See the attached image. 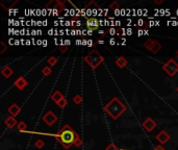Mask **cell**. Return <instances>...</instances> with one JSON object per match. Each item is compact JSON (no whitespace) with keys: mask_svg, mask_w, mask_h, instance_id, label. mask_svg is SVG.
<instances>
[{"mask_svg":"<svg viewBox=\"0 0 178 150\" xmlns=\"http://www.w3.org/2000/svg\"><path fill=\"white\" fill-rule=\"evenodd\" d=\"M126 109H127L126 105L123 104L118 97H114L111 101L107 103V104H105V106H104L105 112H106L109 117H112V119H114V120H117Z\"/></svg>","mask_w":178,"mask_h":150,"instance_id":"obj_1","label":"cell"},{"mask_svg":"<svg viewBox=\"0 0 178 150\" xmlns=\"http://www.w3.org/2000/svg\"><path fill=\"white\" fill-rule=\"evenodd\" d=\"M76 135L77 133L72 129L71 126L69 124H66V125H64V127L58 131V135L56 137H57L60 144L64 146V145H73Z\"/></svg>","mask_w":178,"mask_h":150,"instance_id":"obj_2","label":"cell"},{"mask_svg":"<svg viewBox=\"0 0 178 150\" xmlns=\"http://www.w3.org/2000/svg\"><path fill=\"white\" fill-rule=\"evenodd\" d=\"M84 60H86V63H88V65L90 66L93 70H95L104 62V58L100 54L99 51L94 49V50L90 51L88 54L84 56Z\"/></svg>","mask_w":178,"mask_h":150,"instance_id":"obj_3","label":"cell"},{"mask_svg":"<svg viewBox=\"0 0 178 150\" xmlns=\"http://www.w3.org/2000/svg\"><path fill=\"white\" fill-rule=\"evenodd\" d=\"M163 70L170 77L175 76V75L178 73V63L174 58H170V60L163 66Z\"/></svg>","mask_w":178,"mask_h":150,"instance_id":"obj_4","label":"cell"},{"mask_svg":"<svg viewBox=\"0 0 178 150\" xmlns=\"http://www.w3.org/2000/svg\"><path fill=\"white\" fill-rule=\"evenodd\" d=\"M144 47L147 50H149L151 53H153V54H156V53L161 50V44L156 41V40H152V39L147 40L144 43Z\"/></svg>","mask_w":178,"mask_h":150,"instance_id":"obj_5","label":"cell"},{"mask_svg":"<svg viewBox=\"0 0 178 150\" xmlns=\"http://www.w3.org/2000/svg\"><path fill=\"white\" fill-rule=\"evenodd\" d=\"M43 121L45 122L48 126H52L53 124L57 121V116L52 111H48L43 116Z\"/></svg>","mask_w":178,"mask_h":150,"instance_id":"obj_6","label":"cell"},{"mask_svg":"<svg viewBox=\"0 0 178 150\" xmlns=\"http://www.w3.org/2000/svg\"><path fill=\"white\" fill-rule=\"evenodd\" d=\"M86 28H88L89 30H92V31H94V30H96V29L99 28L100 21L96 18H88L86 19Z\"/></svg>","mask_w":178,"mask_h":150,"instance_id":"obj_7","label":"cell"},{"mask_svg":"<svg viewBox=\"0 0 178 150\" xmlns=\"http://www.w3.org/2000/svg\"><path fill=\"white\" fill-rule=\"evenodd\" d=\"M155 139L158 141V143L160 145L167 144V143L169 142V140H170V135H169L166 130H160L157 135H156Z\"/></svg>","mask_w":178,"mask_h":150,"instance_id":"obj_8","label":"cell"},{"mask_svg":"<svg viewBox=\"0 0 178 150\" xmlns=\"http://www.w3.org/2000/svg\"><path fill=\"white\" fill-rule=\"evenodd\" d=\"M142 125H143V127L146 129V131H148V132H151V131L156 127V125H157V124H156V122L154 121L152 118H147L146 120L143 122Z\"/></svg>","mask_w":178,"mask_h":150,"instance_id":"obj_9","label":"cell"},{"mask_svg":"<svg viewBox=\"0 0 178 150\" xmlns=\"http://www.w3.org/2000/svg\"><path fill=\"white\" fill-rule=\"evenodd\" d=\"M15 86H16V88L18 89V90H20V91H22L23 89H25L27 86V84H28V81L26 80V79L24 78L23 76H19L17 79L15 80Z\"/></svg>","mask_w":178,"mask_h":150,"instance_id":"obj_10","label":"cell"},{"mask_svg":"<svg viewBox=\"0 0 178 150\" xmlns=\"http://www.w3.org/2000/svg\"><path fill=\"white\" fill-rule=\"evenodd\" d=\"M8 112L13 117H17L18 115L20 114L21 109H20V106H19L17 103H13V104H11V106H9L8 109Z\"/></svg>","mask_w":178,"mask_h":150,"instance_id":"obj_11","label":"cell"},{"mask_svg":"<svg viewBox=\"0 0 178 150\" xmlns=\"http://www.w3.org/2000/svg\"><path fill=\"white\" fill-rule=\"evenodd\" d=\"M19 122H17L15 117L11 116V117H8V118L4 120V124L6 125V127L8 128H14L15 126L18 125Z\"/></svg>","mask_w":178,"mask_h":150,"instance_id":"obj_12","label":"cell"},{"mask_svg":"<svg viewBox=\"0 0 178 150\" xmlns=\"http://www.w3.org/2000/svg\"><path fill=\"white\" fill-rule=\"evenodd\" d=\"M116 65H117V67H119L120 69H123V68H125L126 66H127L128 64V60H126L124 56H119L118 58L116 60Z\"/></svg>","mask_w":178,"mask_h":150,"instance_id":"obj_13","label":"cell"},{"mask_svg":"<svg viewBox=\"0 0 178 150\" xmlns=\"http://www.w3.org/2000/svg\"><path fill=\"white\" fill-rule=\"evenodd\" d=\"M64 95H63L62 93L60 92V91H55L54 93L51 95V100H52L53 102L55 103V104H57L58 102L60 101L62 99H64Z\"/></svg>","mask_w":178,"mask_h":150,"instance_id":"obj_14","label":"cell"},{"mask_svg":"<svg viewBox=\"0 0 178 150\" xmlns=\"http://www.w3.org/2000/svg\"><path fill=\"white\" fill-rule=\"evenodd\" d=\"M1 74L3 75L5 78H9V77L14 74V71L9 66H5V67H3L1 69Z\"/></svg>","mask_w":178,"mask_h":150,"instance_id":"obj_15","label":"cell"},{"mask_svg":"<svg viewBox=\"0 0 178 150\" xmlns=\"http://www.w3.org/2000/svg\"><path fill=\"white\" fill-rule=\"evenodd\" d=\"M17 128H18L19 131H26V129H27V125H26V123H25V122L21 121V122H19V123H18Z\"/></svg>","mask_w":178,"mask_h":150,"instance_id":"obj_16","label":"cell"},{"mask_svg":"<svg viewBox=\"0 0 178 150\" xmlns=\"http://www.w3.org/2000/svg\"><path fill=\"white\" fill-rule=\"evenodd\" d=\"M42 73H43L44 76H50L51 74H52V70H51L50 67H44L43 69H42Z\"/></svg>","mask_w":178,"mask_h":150,"instance_id":"obj_17","label":"cell"},{"mask_svg":"<svg viewBox=\"0 0 178 150\" xmlns=\"http://www.w3.org/2000/svg\"><path fill=\"white\" fill-rule=\"evenodd\" d=\"M44 146H45V142H44L42 139H39L34 142V147H37V149H42Z\"/></svg>","mask_w":178,"mask_h":150,"instance_id":"obj_18","label":"cell"},{"mask_svg":"<svg viewBox=\"0 0 178 150\" xmlns=\"http://www.w3.org/2000/svg\"><path fill=\"white\" fill-rule=\"evenodd\" d=\"M57 60H58L55 57V56H50V57H48V60H47V63H48V64L50 65V67H52V66L56 65Z\"/></svg>","mask_w":178,"mask_h":150,"instance_id":"obj_19","label":"cell"},{"mask_svg":"<svg viewBox=\"0 0 178 150\" xmlns=\"http://www.w3.org/2000/svg\"><path fill=\"white\" fill-rule=\"evenodd\" d=\"M56 105H57V106L60 107V109H65V107L68 105V100L66 99V98H64V99H62V100H60V101L58 102Z\"/></svg>","mask_w":178,"mask_h":150,"instance_id":"obj_20","label":"cell"},{"mask_svg":"<svg viewBox=\"0 0 178 150\" xmlns=\"http://www.w3.org/2000/svg\"><path fill=\"white\" fill-rule=\"evenodd\" d=\"M73 145L75 147H80L81 145H83V142H81V139L79 138L78 135H76V138H75V141L73 143Z\"/></svg>","mask_w":178,"mask_h":150,"instance_id":"obj_21","label":"cell"},{"mask_svg":"<svg viewBox=\"0 0 178 150\" xmlns=\"http://www.w3.org/2000/svg\"><path fill=\"white\" fill-rule=\"evenodd\" d=\"M109 8H112V9H120V4H119V2L117 1H112L111 4H109Z\"/></svg>","mask_w":178,"mask_h":150,"instance_id":"obj_22","label":"cell"},{"mask_svg":"<svg viewBox=\"0 0 178 150\" xmlns=\"http://www.w3.org/2000/svg\"><path fill=\"white\" fill-rule=\"evenodd\" d=\"M81 101H83V98H81L80 95H75L73 97V102L75 104H80Z\"/></svg>","mask_w":178,"mask_h":150,"instance_id":"obj_23","label":"cell"},{"mask_svg":"<svg viewBox=\"0 0 178 150\" xmlns=\"http://www.w3.org/2000/svg\"><path fill=\"white\" fill-rule=\"evenodd\" d=\"M125 34H127V32H126L125 28H119V29H117V36H118V37L125 36Z\"/></svg>","mask_w":178,"mask_h":150,"instance_id":"obj_24","label":"cell"},{"mask_svg":"<svg viewBox=\"0 0 178 150\" xmlns=\"http://www.w3.org/2000/svg\"><path fill=\"white\" fill-rule=\"evenodd\" d=\"M105 150H119V148L115 145V143H111L108 146H106Z\"/></svg>","mask_w":178,"mask_h":150,"instance_id":"obj_25","label":"cell"},{"mask_svg":"<svg viewBox=\"0 0 178 150\" xmlns=\"http://www.w3.org/2000/svg\"><path fill=\"white\" fill-rule=\"evenodd\" d=\"M68 50H69V47H68V46H66V45H60V51L62 53L67 52Z\"/></svg>","mask_w":178,"mask_h":150,"instance_id":"obj_26","label":"cell"},{"mask_svg":"<svg viewBox=\"0 0 178 150\" xmlns=\"http://www.w3.org/2000/svg\"><path fill=\"white\" fill-rule=\"evenodd\" d=\"M0 45H1V51H0V54H3L4 52H5V50H6V48H8V47H6V45L5 44H4V42H1V43H0Z\"/></svg>","mask_w":178,"mask_h":150,"instance_id":"obj_27","label":"cell"},{"mask_svg":"<svg viewBox=\"0 0 178 150\" xmlns=\"http://www.w3.org/2000/svg\"><path fill=\"white\" fill-rule=\"evenodd\" d=\"M107 32H108V34H111V36H115V34H117V30L115 29L114 27L109 28V29H108V31H107Z\"/></svg>","mask_w":178,"mask_h":150,"instance_id":"obj_28","label":"cell"},{"mask_svg":"<svg viewBox=\"0 0 178 150\" xmlns=\"http://www.w3.org/2000/svg\"><path fill=\"white\" fill-rule=\"evenodd\" d=\"M99 36H100V38H104L105 37V31H104V30H99Z\"/></svg>","mask_w":178,"mask_h":150,"instance_id":"obj_29","label":"cell"},{"mask_svg":"<svg viewBox=\"0 0 178 150\" xmlns=\"http://www.w3.org/2000/svg\"><path fill=\"white\" fill-rule=\"evenodd\" d=\"M70 44H71V41H70V40H65V41H64V45L69 47Z\"/></svg>","mask_w":178,"mask_h":150,"instance_id":"obj_30","label":"cell"},{"mask_svg":"<svg viewBox=\"0 0 178 150\" xmlns=\"http://www.w3.org/2000/svg\"><path fill=\"white\" fill-rule=\"evenodd\" d=\"M154 150H166L165 148H163L161 145H158V146H156L155 148H154Z\"/></svg>","mask_w":178,"mask_h":150,"instance_id":"obj_31","label":"cell"},{"mask_svg":"<svg viewBox=\"0 0 178 150\" xmlns=\"http://www.w3.org/2000/svg\"><path fill=\"white\" fill-rule=\"evenodd\" d=\"M109 44H111L112 46V45H115V44H116V40H115L114 38H112V39L109 40Z\"/></svg>","mask_w":178,"mask_h":150,"instance_id":"obj_32","label":"cell"},{"mask_svg":"<svg viewBox=\"0 0 178 150\" xmlns=\"http://www.w3.org/2000/svg\"><path fill=\"white\" fill-rule=\"evenodd\" d=\"M143 34H145V31L144 30H142V29H140L139 31H138V36L141 37V36H143Z\"/></svg>","mask_w":178,"mask_h":150,"instance_id":"obj_33","label":"cell"},{"mask_svg":"<svg viewBox=\"0 0 178 150\" xmlns=\"http://www.w3.org/2000/svg\"><path fill=\"white\" fill-rule=\"evenodd\" d=\"M144 20H142V19H140V20L139 21H138V24H139L140 25V26H143V25H144Z\"/></svg>","mask_w":178,"mask_h":150,"instance_id":"obj_34","label":"cell"},{"mask_svg":"<svg viewBox=\"0 0 178 150\" xmlns=\"http://www.w3.org/2000/svg\"><path fill=\"white\" fill-rule=\"evenodd\" d=\"M126 32H127L128 36H130V34H132V29H131V28H128V29L126 30Z\"/></svg>","mask_w":178,"mask_h":150,"instance_id":"obj_35","label":"cell"},{"mask_svg":"<svg viewBox=\"0 0 178 150\" xmlns=\"http://www.w3.org/2000/svg\"><path fill=\"white\" fill-rule=\"evenodd\" d=\"M65 25L66 26H71V21H66V23H65Z\"/></svg>","mask_w":178,"mask_h":150,"instance_id":"obj_36","label":"cell"},{"mask_svg":"<svg viewBox=\"0 0 178 150\" xmlns=\"http://www.w3.org/2000/svg\"><path fill=\"white\" fill-rule=\"evenodd\" d=\"M42 15H44V16L47 15V8H43V11H42Z\"/></svg>","mask_w":178,"mask_h":150,"instance_id":"obj_37","label":"cell"},{"mask_svg":"<svg viewBox=\"0 0 178 150\" xmlns=\"http://www.w3.org/2000/svg\"><path fill=\"white\" fill-rule=\"evenodd\" d=\"M154 2H155L156 4H161V3H163V0H155V1H154Z\"/></svg>","mask_w":178,"mask_h":150,"instance_id":"obj_38","label":"cell"},{"mask_svg":"<svg viewBox=\"0 0 178 150\" xmlns=\"http://www.w3.org/2000/svg\"><path fill=\"white\" fill-rule=\"evenodd\" d=\"M120 9H116V11H115V15H117V16H119L120 15Z\"/></svg>","mask_w":178,"mask_h":150,"instance_id":"obj_39","label":"cell"},{"mask_svg":"<svg viewBox=\"0 0 178 150\" xmlns=\"http://www.w3.org/2000/svg\"><path fill=\"white\" fill-rule=\"evenodd\" d=\"M42 44H43V41H42V40H37V45H42Z\"/></svg>","mask_w":178,"mask_h":150,"instance_id":"obj_40","label":"cell"},{"mask_svg":"<svg viewBox=\"0 0 178 150\" xmlns=\"http://www.w3.org/2000/svg\"><path fill=\"white\" fill-rule=\"evenodd\" d=\"M72 34V36H75V34H77V31H76V30H71V34Z\"/></svg>","mask_w":178,"mask_h":150,"instance_id":"obj_41","label":"cell"},{"mask_svg":"<svg viewBox=\"0 0 178 150\" xmlns=\"http://www.w3.org/2000/svg\"><path fill=\"white\" fill-rule=\"evenodd\" d=\"M48 34H49V36H52V34H53V29H49L48 30Z\"/></svg>","mask_w":178,"mask_h":150,"instance_id":"obj_42","label":"cell"},{"mask_svg":"<svg viewBox=\"0 0 178 150\" xmlns=\"http://www.w3.org/2000/svg\"><path fill=\"white\" fill-rule=\"evenodd\" d=\"M42 46H44V47L47 46V41H46V40H43V44H42Z\"/></svg>","mask_w":178,"mask_h":150,"instance_id":"obj_43","label":"cell"},{"mask_svg":"<svg viewBox=\"0 0 178 150\" xmlns=\"http://www.w3.org/2000/svg\"><path fill=\"white\" fill-rule=\"evenodd\" d=\"M74 14H75V11H74V9H73V8H72V9H70V15H71V16H73V15H74Z\"/></svg>","mask_w":178,"mask_h":150,"instance_id":"obj_44","label":"cell"},{"mask_svg":"<svg viewBox=\"0 0 178 150\" xmlns=\"http://www.w3.org/2000/svg\"><path fill=\"white\" fill-rule=\"evenodd\" d=\"M120 24H121L120 21H116V22H115V25H117V26H120Z\"/></svg>","mask_w":178,"mask_h":150,"instance_id":"obj_45","label":"cell"},{"mask_svg":"<svg viewBox=\"0 0 178 150\" xmlns=\"http://www.w3.org/2000/svg\"><path fill=\"white\" fill-rule=\"evenodd\" d=\"M37 30H34H34H32V31H31V34H32V36H36V34H37Z\"/></svg>","mask_w":178,"mask_h":150,"instance_id":"obj_46","label":"cell"},{"mask_svg":"<svg viewBox=\"0 0 178 150\" xmlns=\"http://www.w3.org/2000/svg\"><path fill=\"white\" fill-rule=\"evenodd\" d=\"M20 42L21 41H19V40H15V45H19V44H21Z\"/></svg>","mask_w":178,"mask_h":150,"instance_id":"obj_47","label":"cell"},{"mask_svg":"<svg viewBox=\"0 0 178 150\" xmlns=\"http://www.w3.org/2000/svg\"><path fill=\"white\" fill-rule=\"evenodd\" d=\"M83 45H88V41L86 40H83Z\"/></svg>","mask_w":178,"mask_h":150,"instance_id":"obj_48","label":"cell"},{"mask_svg":"<svg viewBox=\"0 0 178 150\" xmlns=\"http://www.w3.org/2000/svg\"><path fill=\"white\" fill-rule=\"evenodd\" d=\"M30 44H32V42L29 41V40H26V45H30Z\"/></svg>","mask_w":178,"mask_h":150,"instance_id":"obj_49","label":"cell"},{"mask_svg":"<svg viewBox=\"0 0 178 150\" xmlns=\"http://www.w3.org/2000/svg\"><path fill=\"white\" fill-rule=\"evenodd\" d=\"M76 44H77V45H80V44H83V41H79V40H77Z\"/></svg>","mask_w":178,"mask_h":150,"instance_id":"obj_50","label":"cell"},{"mask_svg":"<svg viewBox=\"0 0 178 150\" xmlns=\"http://www.w3.org/2000/svg\"><path fill=\"white\" fill-rule=\"evenodd\" d=\"M88 46H93V43H92V41H88Z\"/></svg>","mask_w":178,"mask_h":150,"instance_id":"obj_51","label":"cell"},{"mask_svg":"<svg viewBox=\"0 0 178 150\" xmlns=\"http://www.w3.org/2000/svg\"><path fill=\"white\" fill-rule=\"evenodd\" d=\"M92 34H93L92 30H89V29H88V34H89V36H92Z\"/></svg>","mask_w":178,"mask_h":150,"instance_id":"obj_52","label":"cell"},{"mask_svg":"<svg viewBox=\"0 0 178 150\" xmlns=\"http://www.w3.org/2000/svg\"><path fill=\"white\" fill-rule=\"evenodd\" d=\"M80 24H81L80 21H76V25H77V26H80Z\"/></svg>","mask_w":178,"mask_h":150,"instance_id":"obj_53","label":"cell"},{"mask_svg":"<svg viewBox=\"0 0 178 150\" xmlns=\"http://www.w3.org/2000/svg\"><path fill=\"white\" fill-rule=\"evenodd\" d=\"M153 24H154V22L153 21H151V22L149 23V26H153Z\"/></svg>","mask_w":178,"mask_h":150,"instance_id":"obj_54","label":"cell"},{"mask_svg":"<svg viewBox=\"0 0 178 150\" xmlns=\"http://www.w3.org/2000/svg\"><path fill=\"white\" fill-rule=\"evenodd\" d=\"M98 43H99V44H103L104 42H103V40H99V41H98Z\"/></svg>","mask_w":178,"mask_h":150,"instance_id":"obj_55","label":"cell"},{"mask_svg":"<svg viewBox=\"0 0 178 150\" xmlns=\"http://www.w3.org/2000/svg\"><path fill=\"white\" fill-rule=\"evenodd\" d=\"M46 24H47V21L46 20L43 21V25H44V26H46Z\"/></svg>","mask_w":178,"mask_h":150,"instance_id":"obj_56","label":"cell"},{"mask_svg":"<svg viewBox=\"0 0 178 150\" xmlns=\"http://www.w3.org/2000/svg\"><path fill=\"white\" fill-rule=\"evenodd\" d=\"M60 36H63V34H64V31H63V30H60Z\"/></svg>","mask_w":178,"mask_h":150,"instance_id":"obj_57","label":"cell"},{"mask_svg":"<svg viewBox=\"0 0 178 150\" xmlns=\"http://www.w3.org/2000/svg\"><path fill=\"white\" fill-rule=\"evenodd\" d=\"M176 57H177V58H178V50H177V51H176Z\"/></svg>","mask_w":178,"mask_h":150,"instance_id":"obj_58","label":"cell"},{"mask_svg":"<svg viewBox=\"0 0 178 150\" xmlns=\"http://www.w3.org/2000/svg\"><path fill=\"white\" fill-rule=\"evenodd\" d=\"M177 92H178V86H177Z\"/></svg>","mask_w":178,"mask_h":150,"instance_id":"obj_59","label":"cell"}]
</instances>
